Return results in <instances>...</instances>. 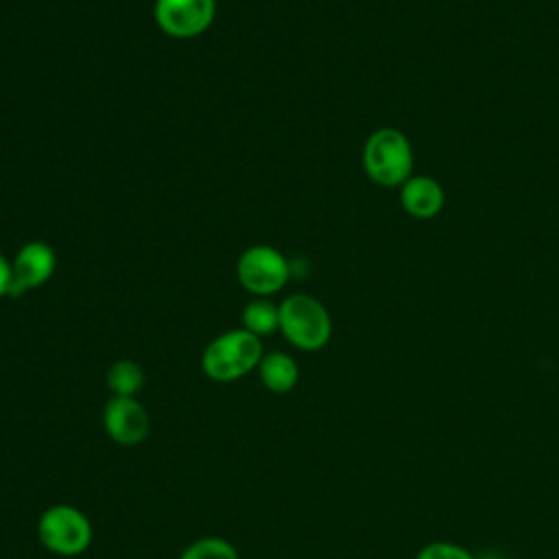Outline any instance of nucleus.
Masks as SVG:
<instances>
[{"mask_svg": "<svg viewBox=\"0 0 559 559\" xmlns=\"http://www.w3.org/2000/svg\"><path fill=\"white\" fill-rule=\"evenodd\" d=\"M262 341L245 328L229 330L212 338L201 354V369L214 382H234L258 369L262 360Z\"/></svg>", "mask_w": 559, "mask_h": 559, "instance_id": "f257e3e1", "label": "nucleus"}, {"mask_svg": "<svg viewBox=\"0 0 559 559\" xmlns=\"http://www.w3.org/2000/svg\"><path fill=\"white\" fill-rule=\"evenodd\" d=\"M280 330L297 349L317 352L332 336V319L319 299L295 293L280 304Z\"/></svg>", "mask_w": 559, "mask_h": 559, "instance_id": "f03ea898", "label": "nucleus"}, {"mask_svg": "<svg viewBox=\"0 0 559 559\" xmlns=\"http://www.w3.org/2000/svg\"><path fill=\"white\" fill-rule=\"evenodd\" d=\"M362 166L378 186H402L413 168V151L406 135L397 129H376L362 148Z\"/></svg>", "mask_w": 559, "mask_h": 559, "instance_id": "7ed1b4c3", "label": "nucleus"}, {"mask_svg": "<svg viewBox=\"0 0 559 559\" xmlns=\"http://www.w3.org/2000/svg\"><path fill=\"white\" fill-rule=\"evenodd\" d=\"M41 546L61 557H74L90 548L94 528L83 511L72 504H52L37 520Z\"/></svg>", "mask_w": 559, "mask_h": 559, "instance_id": "20e7f679", "label": "nucleus"}, {"mask_svg": "<svg viewBox=\"0 0 559 559\" xmlns=\"http://www.w3.org/2000/svg\"><path fill=\"white\" fill-rule=\"evenodd\" d=\"M238 282L258 297H269L284 288L290 277L286 258L269 245H255L240 253L236 262Z\"/></svg>", "mask_w": 559, "mask_h": 559, "instance_id": "39448f33", "label": "nucleus"}, {"mask_svg": "<svg viewBox=\"0 0 559 559\" xmlns=\"http://www.w3.org/2000/svg\"><path fill=\"white\" fill-rule=\"evenodd\" d=\"M216 0H155L157 26L179 39L197 37L212 24Z\"/></svg>", "mask_w": 559, "mask_h": 559, "instance_id": "423d86ee", "label": "nucleus"}, {"mask_svg": "<svg viewBox=\"0 0 559 559\" xmlns=\"http://www.w3.org/2000/svg\"><path fill=\"white\" fill-rule=\"evenodd\" d=\"M103 426L111 441L120 445H138L148 437L151 419L135 397H109L103 408Z\"/></svg>", "mask_w": 559, "mask_h": 559, "instance_id": "0eeeda50", "label": "nucleus"}, {"mask_svg": "<svg viewBox=\"0 0 559 559\" xmlns=\"http://www.w3.org/2000/svg\"><path fill=\"white\" fill-rule=\"evenodd\" d=\"M57 266V255L50 245L41 240L26 242L20 247L11 262L13 271V284H11V297H17L26 290H33L50 280Z\"/></svg>", "mask_w": 559, "mask_h": 559, "instance_id": "6e6552de", "label": "nucleus"}, {"mask_svg": "<svg viewBox=\"0 0 559 559\" xmlns=\"http://www.w3.org/2000/svg\"><path fill=\"white\" fill-rule=\"evenodd\" d=\"M400 201H402V207L411 216H415V218H432L443 207V190H441V186L432 177H426V175L408 177L402 183Z\"/></svg>", "mask_w": 559, "mask_h": 559, "instance_id": "1a4fd4ad", "label": "nucleus"}, {"mask_svg": "<svg viewBox=\"0 0 559 559\" xmlns=\"http://www.w3.org/2000/svg\"><path fill=\"white\" fill-rule=\"evenodd\" d=\"M258 376L264 389L271 393H288L299 382V367L297 362L284 352L264 354L258 365Z\"/></svg>", "mask_w": 559, "mask_h": 559, "instance_id": "9d476101", "label": "nucleus"}, {"mask_svg": "<svg viewBox=\"0 0 559 559\" xmlns=\"http://www.w3.org/2000/svg\"><path fill=\"white\" fill-rule=\"evenodd\" d=\"M144 386V371L135 360L122 358L107 369V389L114 397H135Z\"/></svg>", "mask_w": 559, "mask_h": 559, "instance_id": "9b49d317", "label": "nucleus"}, {"mask_svg": "<svg viewBox=\"0 0 559 559\" xmlns=\"http://www.w3.org/2000/svg\"><path fill=\"white\" fill-rule=\"evenodd\" d=\"M242 328L255 336H269L280 330V306L262 299H253L242 310Z\"/></svg>", "mask_w": 559, "mask_h": 559, "instance_id": "f8f14e48", "label": "nucleus"}, {"mask_svg": "<svg viewBox=\"0 0 559 559\" xmlns=\"http://www.w3.org/2000/svg\"><path fill=\"white\" fill-rule=\"evenodd\" d=\"M179 559H238V550L225 537H201L183 548Z\"/></svg>", "mask_w": 559, "mask_h": 559, "instance_id": "ddd939ff", "label": "nucleus"}, {"mask_svg": "<svg viewBox=\"0 0 559 559\" xmlns=\"http://www.w3.org/2000/svg\"><path fill=\"white\" fill-rule=\"evenodd\" d=\"M415 559H476L467 548L452 542H432L426 544Z\"/></svg>", "mask_w": 559, "mask_h": 559, "instance_id": "4468645a", "label": "nucleus"}, {"mask_svg": "<svg viewBox=\"0 0 559 559\" xmlns=\"http://www.w3.org/2000/svg\"><path fill=\"white\" fill-rule=\"evenodd\" d=\"M11 284H13L11 262L0 253V297L11 295Z\"/></svg>", "mask_w": 559, "mask_h": 559, "instance_id": "2eb2a0df", "label": "nucleus"}]
</instances>
